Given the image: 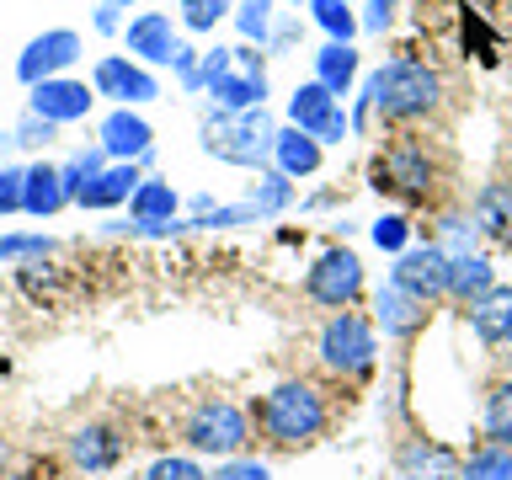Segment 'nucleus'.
<instances>
[{
    "label": "nucleus",
    "instance_id": "obj_23",
    "mask_svg": "<svg viewBox=\"0 0 512 480\" xmlns=\"http://www.w3.org/2000/svg\"><path fill=\"white\" fill-rule=\"evenodd\" d=\"M496 288V267L486 262V256H454L448 262V299L459 304V310H470V304H480Z\"/></svg>",
    "mask_w": 512,
    "mask_h": 480
},
{
    "label": "nucleus",
    "instance_id": "obj_7",
    "mask_svg": "<svg viewBox=\"0 0 512 480\" xmlns=\"http://www.w3.org/2000/svg\"><path fill=\"white\" fill-rule=\"evenodd\" d=\"M315 352H320V363H326L331 374L363 379L368 368H374V358H379V326L368 315H358V310H336L326 326H320Z\"/></svg>",
    "mask_w": 512,
    "mask_h": 480
},
{
    "label": "nucleus",
    "instance_id": "obj_8",
    "mask_svg": "<svg viewBox=\"0 0 512 480\" xmlns=\"http://www.w3.org/2000/svg\"><path fill=\"white\" fill-rule=\"evenodd\" d=\"M304 294H310L320 310H352V299L363 294V262H358V251H347V246H331V251H320L315 256V267L304 272Z\"/></svg>",
    "mask_w": 512,
    "mask_h": 480
},
{
    "label": "nucleus",
    "instance_id": "obj_16",
    "mask_svg": "<svg viewBox=\"0 0 512 480\" xmlns=\"http://www.w3.org/2000/svg\"><path fill=\"white\" fill-rule=\"evenodd\" d=\"M427 315H432V304H422L416 294H406L400 283H384L379 294H374V326H379L384 336H395V342H411V336L427 326Z\"/></svg>",
    "mask_w": 512,
    "mask_h": 480
},
{
    "label": "nucleus",
    "instance_id": "obj_24",
    "mask_svg": "<svg viewBox=\"0 0 512 480\" xmlns=\"http://www.w3.org/2000/svg\"><path fill=\"white\" fill-rule=\"evenodd\" d=\"M336 96L320 86V80H304V86L288 96V128H299V134H310V139H320V128H326L331 118H336Z\"/></svg>",
    "mask_w": 512,
    "mask_h": 480
},
{
    "label": "nucleus",
    "instance_id": "obj_14",
    "mask_svg": "<svg viewBox=\"0 0 512 480\" xmlns=\"http://www.w3.org/2000/svg\"><path fill=\"white\" fill-rule=\"evenodd\" d=\"M176 198L171 182H160V176H144L134 187V198H128V219L134 224H118V230H150V235H166V230H187V224H176Z\"/></svg>",
    "mask_w": 512,
    "mask_h": 480
},
{
    "label": "nucleus",
    "instance_id": "obj_26",
    "mask_svg": "<svg viewBox=\"0 0 512 480\" xmlns=\"http://www.w3.org/2000/svg\"><path fill=\"white\" fill-rule=\"evenodd\" d=\"M315 80L336 96V102H342V96L352 91V80H358V48H352V43H326L315 54Z\"/></svg>",
    "mask_w": 512,
    "mask_h": 480
},
{
    "label": "nucleus",
    "instance_id": "obj_45",
    "mask_svg": "<svg viewBox=\"0 0 512 480\" xmlns=\"http://www.w3.org/2000/svg\"><path fill=\"white\" fill-rule=\"evenodd\" d=\"M6 480H43L38 470H27V475H6Z\"/></svg>",
    "mask_w": 512,
    "mask_h": 480
},
{
    "label": "nucleus",
    "instance_id": "obj_15",
    "mask_svg": "<svg viewBox=\"0 0 512 480\" xmlns=\"http://www.w3.org/2000/svg\"><path fill=\"white\" fill-rule=\"evenodd\" d=\"M123 448H128L123 432L107 427V422H86V427L70 432V464H75V470H86V475L118 470V464H123Z\"/></svg>",
    "mask_w": 512,
    "mask_h": 480
},
{
    "label": "nucleus",
    "instance_id": "obj_28",
    "mask_svg": "<svg viewBox=\"0 0 512 480\" xmlns=\"http://www.w3.org/2000/svg\"><path fill=\"white\" fill-rule=\"evenodd\" d=\"M294 203V182H288L283 171H262L251 182V192H246V208L256 219H272V214H283V208Z\"/></svg>",
    "mask_w": 512,
    "mask_h": 480
},
{
    "label": "nucleus",
    "instance_id": "obj_12",
    "mask_svg": "<svg viewBox=\"0 0 512 480\" xmlns=\"http://www.w3.org/2000/svg\"><path fill=\"white\" fill-rule=\"evenodd\" d=\"M91 107H96V91L86 80H70V75H54V80H43V86L27 91V112H38V118L54 123V128L80 123Z\"/></svg>",
    "mask_w": 512,
    "mask_h": 480
},
{
    "label": "nucleus",
    "instance_id": "obj_25",
    "mask_svg": "<svg viewBox=\"0 0 512 480\" xmlns=\"http://www.w3.org/2000/svg\"><path fill=\"white\" fill-rule=\"evenodd\" d=\"M272 166H278L288 182L315 176L320 171V139L299 134V128H278V139H272Z\"/></svg>",
    "mask_w": 512,
    "mask_h": 480
},
{
    "label": "nucleus",
    "instance_id": "obj_29",
    "mask_svg": "<svg viewBox=\"0 0 512 480\" xmlns=\"http://www.w3.org/2000/svg\"><path fill=\"white\" fill-rule=\"evenodd\" d=\"M459 480H512V448L475 443L470 459H464V475Z\"/></svg>",
    "mask_w": 512,
    "mask_h": 480
},
{
    "label": "nucleus",
    "instance_id": "obj_19",
    "mask_svg": "<svg viewBox=\"0 0 512 480\" xmlns=\"http://www.w3.org/2000/svg\"><path fill=\"white\" fill-rule=\"evenodd\" d=\"M470 219H475V235H486L491 246H507L512 251V182H486L470 203Z\"/></svg>",
    "mask_w": 512,
    "mask_h": 480
},
{
    "label": "nucleus",
    "instance_id": "obj_17",
    "mask_svg": "<svg viewBox=\"0 0 512 480\" xmlns=\"http://www.w3.org/2000/svg\"><path fill=\"white\" fill-rule=\"evenodd\" d=\"M464 459L438 438H406L400 443V480H459Z\"/></svg>",
    "mask_w": 512,
    "mask_h": 480
},
{
    "label": "nucleus",
    "instance_id": "obj_3",
    "mask_svg": "<svg viewBox=\"0 0 512 480\" xmlns=\"http://www.w3.org/2000/svg\"><path fill=\"white\" fill-rule=\"evenodd\" d=\"M203 91L214 96L219 112L267 107V59H262V48H251V43L208 48L203 54Z\"/></svg>",
    "mask_w": 512,
    "mask_h": 480
},
{
    "label": "nucleus",
    "instance_id": "obj_31",
    "mask_svg": "<svg viewBox=\"0 0 512 480\" xmlns=\"http://www.w3.org/2000/svg\"><path fill=\"white\" fill-rule=\"evenodd\" d=\"M315 22L331 32V43H352V32H358V16H352L347 0H310Z\"/></svg>",
    "mask_w": 512,
    "mask_h": 480
},
{
    "label": "nucleus",
    "instance_id": "obj_32",
    "mask_svg": "<svg viewBox=\"0 0 512 480\" xmlns=\"http://www.w3.org/2000/svg\"><path fill=\"white\" fill-rule=\"evenodd\" d=\"M54 235H0V262H43Z\"/></svg>",
    "mask_w": 512,
    "mask_h": 480
},
{
    "label": "nucleus",
    "instance_id": "obj_46",
    "mask_svg": "<svg viewBox=\"0 0 512 480\" xmlns=\"http://www.w3.org/2000/svg\"><path fill=\"white\" fill-rule=\"evenodd\" d=\"M288 6H299V0H288Z\"/></svg>",
    "mask_w": 512,
    "mask_h": 480
},
{
    "label": "nucleus",
    "instance_id": "obj_41",
    "mask_svg": "<svg viewBox=\"0 0 512 480\" xmlns=\"http://www.w3.org/2000/svg\"><path fill=\"white\" fill-rule=\"evenodd\" d=\"M347 128H352V118H347L342 107H336V118H331L326 128H320V144H342V139H347Z\"/></svg>",
    "mask_w": 512,
    "mask_h": 480
},
{
    "label": "nucleus",
    "instance_id": "obj_22",
    "mask_svg": "<svg viewBox=\"0 0 512 480\" xmlns=\"http://www.w3.org/2000/svg\"><path fill=\"white\" fill-rule=\"evenodd\" d=\"M64 203H70V192H64V171L48 166V160H32V166H27V187H22V214L54 219Z\"/></svg>",
    "mask_w": 512,
    "mask_h": 480
},
{
    "label": "nucleus",
    "instance_id": "obj_47",
    "mask_svg": "<svg viewBox=\"0 0 512 480\" xmlns=\"http://www.w3.org/2000/svg\"><path fill=\"white\" fill-rule=\"evenodd\" d=\"M347 6H352V0H347Z\"/></svg>",
    "mask_w": 512,
    "mask_h": 480
},
{
    "label": "nucleus",
    "instance_id": "obj_21",
    "mask_svg": "<svg viewBox=\"0 0 512 480\" xmlns=\"http://www.w3.org/2000/svg\"><path fill=\"white\" fill-rule=\"evenodd\" d=\"M144 182L139 176V160H112V166H102L86 182V192H80V208H118V203H128L134 198V187Z\"/></svg>",
    "mask_w": 512,
    "mask_h": 480
},
{
    "label": "nucleus",
    "instance_id": "obj_18",
    "mask_svg": "<svg viewBox=\"0 0 512 480\" xmlns=\"http://www.w3.org/2000/svg\"><path fill=\"white\" fill-rule=\"evenodd\" d=\"M176 54V27L166 11H139L134 22H128V59H139L144 70H155V64H171Z\"/></svg>",
    "mask_w": 512,
    "mask_h": 480
},
{
    "label": "nucleus",
    "instance_id": "obj_10",
    "mask_svg": "<svg viewBox=\"0 0 512 480\" xmlns=\"http://www.w3.org/2000/svg\"><path fill=\"white\" fill-rule=\"evenodd\" d=\"M91 91L112 96L118 107H144L160 96V80H155V70H144L139 59L107 54V59H96V70H91Z\"/></svg>",
    "mask_w": 512,
    "mask_h": 480
},
{
    "label": "nucleus",
    "instance_id": "obj_2",
    "mask_svg": "<svg viewBox=\"0 0 512 480\" xmlns=\"http://www.w3.org/2000/svg\"><path fill=\"white\" fill-rule=\"evenodd\" d=\"M374 86V112L384 123H416V118H432L443 107V75L422 59H390L368 75Z\"/></svg>",
    "mask_w": 512,
    "mask_h": 480
},
{
    "label": "nucleus",
    "instance_id": "obj_44",
    "mask_svg": "<svg viewBox=\"0 0 512 480\" xmlns=\"http://www.w3.org/2000/svg\"><path fill=\"white\" fill-rule=\"evenodd\" d=\"M102 6H112V11H128V6H134V0H102Z\"/></svg>",
    "mask_w": 512,
    "mask_h": 480
},
{
    "label": "nucleus",
    "instance_id": "obj_33",
    "mask_svg": "<svg viewBox=\"0 0 512 480\" xmlns=\"http://www.w3.org/2000/svg\"><path fill=\"white\" fill-rule=\"evenodd\" d=\"M230 16V0H182V27L187 32H214Z\"/></svg>",
    "mask_w": 512,
    "mask_h": 480
},
{
    "label": "nucleus",
    "instance_id": "obj_36",
    "mask_svg": "<svg viewBox=\"0 0 512 480\" xmlns=\"http://www.w3.org/2000/svg\"><path fill=\"white\" fill-rule=\"evenodd\" d=\"M208 480H272V470L262 459H246V454H235V459H219L214 464V475Z\"/></svg>",
    "mask_w": 512,
    "mask_h": 480
},
{
    "label": "nucleus",
    "instance_id": "obj_43",
    "mask_svg": "<svg viewBox=\"0 0 512 480\" xmlns=\"http://www.w3.org/2000/svg\"><path fill=\"white\" fill-rule=\"evenodd\" d=\"M6 464H11V448H6V438H0V480H6Z\"/></svg>",
    "mask_w": 512,
    "mask_h": 480
},
{
    "label": "nucleus",
    "instance_id": "obj_11",
    "mask_svg": "<svg viewBox=\"0 0 512 480\" xmlns=\"http://www.w3.org/2000/svg\"><path fill=\"white\" fill-rule=\"evenodd\" d=\"M390 283H400L406 294H416L422 304L448 299V256H443V246H438V240H427V246H406L395 256Z\"/></svg>",
    "mask_w": 512,
    "mask_h": 480
},
{
    "label": "nucleus",
    "instance_id": "obj_39",
    "mask_svg": "<svg viewBox=\"0 0 512 480\" xmlns=\"http://www.w3.org/2000/svg\"><path fill=\"white\" fill-rule=\"evenodd\" d=\"M368 235H374V246L379 251H406V235H411V224L406 219H400V214H384V219H374V230H368Z\"/></svg>",
    "mask_w": 512,
    "mask_h": 480
},
{
    "label": "nucleus",
    "instance_id": "obj_30",
    "mask_svg": "<svg viewBox=\"0 0 512 480\" xmlns=\"http://www.w3.org/2000/svg\"><path fill=\"white\" fill-rule=\"evenodd\" d=\"M235 27H240V38H246V43L267 48L272 43V0H240V6H235Z\"/></svg>",
    "mask_w": 512,
    "mask_h": 480
},
{
    "label": "nucleus",
    "instance_id": "obj_38",
    "mask_svg": "<svg viewBox=\"0 0 512 480\" xmlns=\"http://www.w3.org/2000/svg\"><path fill=\"white\" fill-rule=\"evenodd\" d=\"M22 187H27V166H0V219L22 214Z\"/></svg>",
    "mask_w": 512,
    "mask_h": 480
},
{
    "label": "nucleus",
    "instance_id": "obj_5",
    "mask_svg": "<svg viewBox=\"0 0 512 480\" xmlns=\"http://www.w3.org/2000/svg\"><path fill=\"white\" fill-rule=\"evenodd\" d=\"M182 438H187L192 454L235 459V454H246V443H251V411L235 406V400H224V395H208L182 416Z\"/></svg>",
    "mask_w": 512,
    "mask_h": 480
},
{
    "label": "nucleus",
    "instance_id": "obj_27",
    "mask_svg": "<svg viewBox=\"0 0 512 480\" xmlns=\"http://www.w3.org/2000/svg\"><path fill=\"white\" fill-rule=\"evenodd\" d=\"M480 427H486V443L512 448V379H491L486 384V411H480Z\"/></svg>",
    "mask_w": 512,
    "mask_h": 480
},
{
    "label": "nucleus",
    "instance_id": "obj_34",
    "mask_svg": "<svg viewBox=\"0 0 512 480\" xmlns=\"http://www.w3.org/2000/svg\"><path fill=\"white\" fill-rule=\"evenodd\" d=\"M144 480H208V470L187 454H160L150 470H144Z\"/></svg>",
    "mask_w": 512,
    "mask_h": 480
},
{
    "label": "nucleus",
    "instance_id": "obj_42",
    "mask_svg": "<svg viewBox=\"0 0 512 480\" xmlns=\"http://www.w3.org/2000/svg\"><path fill=\"white\" fill-rule=\"evenodd\" d=\"M96 32H118V11L112 6H96Z\"/></svg>",
    "mask_w": 512,
    "mask_h": 480
},
{
    "label": "nucleus",
    "instance_id": "obj_40",
    "mask_svg": "<svg viewBox=\"0 0 512 480\" xmlns=\"http://www.w3.org/2000/svg\"><path fill=\"white\" fill-rule=\"evenodd\" d=\"M395 6H400V0H368V11H363V27H368V32H384V27L395 22Z\"/></svg>",
    "mask_w": 512,
    "mask_h": 480
},
{
    "label": "nucleus",
    "instance_id": "obj_35",
    "mask_svg": "<svg viewBox=\"0 0 512 480\" xmlns=\"http://www.w3.org/2000/svg\"><path fill=\"white\" fill-rule=\"evenodd\" d=\"M171 75L182 80V91H203V54H198V48H187V43H176Z\"/></svg>",
    "mask_w": 512,
    "mask_h": 480
},
{
    "label": "nucleus",
    "instance_id": "obj_1",
    "mask_svg": "<svg viewBox=\"0 0 512 480\" xmlns=\"http://www.w3.org/2000/svg\"><path fill=\"white\" fill-rule=\"evenodd\" d=\"M251 427L262 432V443L283 448V454H299V448L326 438L331 411H326V395L310 379H283L251 406Z\"/></svg>",
    "mask_w": 512,
    "mask_h": 480
},
{
    "label": "nucleus",
    "instance_id": "obj_13",
    "mask_svg": "<svg viewBox=\"0 0 512 480\" xmlns=\"http://www.w3.org/2000/svg\"><path fill=\"white\" fill-rule=\"evenodd\" d=\"M96 144H102L107 160H139V166H150V144H155V128L139 118L134 107H112L102 128H96Z\"/></svg>",
    "mask_w": 512,
    "mask_h": 480
},
{
    "label": "nucleus",
    "instance_id": "obj_37",
    "mask_svg": "<svg viewBox=\"0 0 512 480\" xmlns=\"http://www.w3.org/2000/svg\"><path fill=\"white\" fill-rule=\"evenodd\" d=\"M54 134H59L54 123H43L38 112H27V118H22V123H16L11 134H6V144H22V150H38V144H48Z\"/></svg>",
    "mask_w": 512,
    "mask_h": 480
},
{
    "label": "nucleus",
    "instance_id": "obj_4",
    "mask_svg": "<svg viewBox=\"0 0 512 480\" xmlns=\"http://www.w3.org/2000/svg\"><path fill=\"white\" fill-rule=\"evenodd\" d=\"M272 139H278V123L267 118V107L214 112V118L203 123V150L214 160H230V166H267Z\"/></svg>",
    "mask_w": 512,
    "mask_h": 480
},
{
    "label": "nucleus",
    "instance_id": "obj_9",
    "mask_svg": "<svg viewBox=\"0 0 512 480\" xmlns=\"http://www.w3.org/2000/svg\"><path fill=\"white\" fill-rule=\"evenodd\" d=\"M80 59V32H70V27H48V32H38L22 54H16V80L32 91V86H43V80H54V75H64L70 64Z\"/></svg>",
    "mask_w": 512,
    "mask_h": 480
},
{
    "label": "nucleus",
    "instance_id": "obj_6",
    "mask_svg": "<svg viewBox=\"0 0 512 480\" xmlns=\"http://www.w3.org/2000/svg\"><path fill=\"white\" fill-rule=\"evenodd\" d=\"M374 187L400 203H427L432 187H438V160H432V150L416 134H400L374 160Z\"/></svg>",
    "mask_w": 512,
    "mask_h": 480
},
{
    "label": "nucleus",
    "instance_id": "obj_20",
    "mask_svg": "<svg viewBox=\"0 0 512 480\" xmlns=\"http://www.w3.org/2000/svg\"><path fill=\"white\" fill-rule=\"evenodd\" d=\"M470 331L480 347H512V288L496 283L480 304H470Z\"/></svg>",
    "mask_w": 512,
    "mask_h": 480
}]
</instances>
